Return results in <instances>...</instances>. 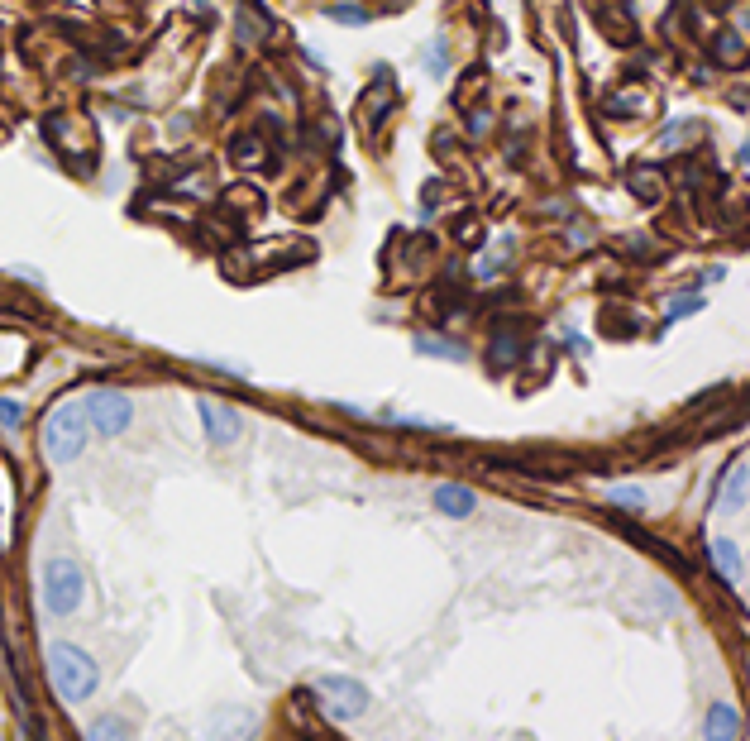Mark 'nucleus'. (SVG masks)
I'll return each instance as SVG.
<instances>
[{
    "label": "nucleus",
    "instance_id": "obj_14",
    "mask_svg": "<svg viewBox=\"0 0 750 741\" xmlns=\"http://www.w3.org/2000/svg\"><path fill=\"white\" fill-rule=\"evenodd\" d=\"M0 426H20V402L0 397Z\"/></svg>",
    "mask_w": 750,
    "mask_h": 741
},
{
    "label": "nucleus",
    "instance_id": "obj_6",
    "mask_svg": "<svg viewBox=\"0 0 750 741\" xmlns=\"http://www.w3.org/2000/svg\"><path fill=\"white\" fill-rule=\"evenodd\" d=\"M196 416H201V426H206V436H211V445H235L239 436V416L230 412V407H220V402H196Z\"/></svg>",
    "mask_w": 750,
    "mask_h": 741
},
{
    "label": "nucleus",
    "instance_id": "obj_9",
    "mask_svg": "<svg viewBox=\"0 0 750 741\" xmlns=\"http://www.w3.org/2000/svg\"><path fill=\"white\" fill-rule=\"evenodd\" d=\"M722 502H727V507H741V502H746V464H731V469H727Z\"/></svg>",
    "mask_w": 750,
    "mask_h": 741
},
{
    "label": "nucleus",
    "instance_id": "obj_5",
    "mask_svg": "<svg viewBox=\"0 0 750 741\" xmlns=\"http://www.w3.org/2000/svg\"><path fill=\"white\" fill-rule=\"evenodd\" d=\"M82 407H86V421H91L101 436H120V431H129V421H134V407H129L125 393H91Z\"/></svg>",
    "mask_w": 750,
    "mask_h": 741
},
{
    "label": "nucleus",
    "instance_id": "obj_10",
    "mask_svg": "<svg viewBox=\"0 0 750 741\" xmlns=\"http://www.w3.org/2000/svg\"><path fill=\"white\" fill-rule=\"evenodd\" d=\"M708 732H717V737H731V732H741V718H736L731 708H712Z\"/></svg>",
    "mask_w": 750,
    "mask_h": 741
},
{
    "label": "nucleus",
    "instance_id": "obj_7",
    "mask_svg": "<svg viewBox=\"0 0 750 741\" xmlns=\"http://www.w3.org/2000/svg\"><path fill=\"white\" fill-rule=\"evenodd\" d=\"M478 498H473L469 488H459V483H440L435 488V512H445V517H469Z\"/></svg>",
    "mask_w": 750,
    "mask_h": 741
},
{
    "label": "nucleus",
    "instance_id": "obj_8",
    "mask_svg": "<svg viewBox=\"0 0 750 741\" xmlns=\"http://www.w3.org/2000/svg\"><path fill=\"white\" fill-rule=\"evenodd\" d=\"M712 560H717V569L727 574V579H741V550L731 541H717L712 545Z\"/></svg>",
    "mask_w": 750,
    "mask_h": 741
},
{
    "label": "nucleus",
    "instance_id": "obj_4",
    "mask_svg": "<svg viewBox=\"0 0 750 741\" xmlns=\"http://www.w3.org/2000/svg\"><path fill=\"white\" fill-rule=\"evenodd\" d=\"M316 694L325 698V713L330 718H359L368 708V689L359 679H344V675H321L316 679Z\"/></svg>",
    "mask_w": 750,
    "mask_h": 741
},
{
    "label": "nucleus",
    "instance_id": "obj_1",
    "mask_svg": "<svg viewBox=\"0 0 750 741\" xmlns=\"http://www.w3.org/2000/svg\"><path fill=\"white\" fill-rule=\"evenodd\" d=\"M48 675L58 684V694L67 703H86V698L96 694V684H101V670H96V660L77 646H53L48 651Z\"/></svg>",
    "mask_w": 750,
    "mask_h": 741
},
{
    "label": "nucleus",
    "instance_id": "obj_11",
    "mask_svg": "<svg viewBox=\"0 0 750 741\" xmlns=\"http://www.w3.org/2000/svg\"><path fill=\"white\" fill-rule=\"evenodd\" d=\"M612 502H617V507H631V512H641L645 493H641V488H626V483H617V488H612Z\"/></svg>",
    "mask_w": 750,
    "mask_h": 741
},
{
    "label": "nucleus",
    "instance_id": "obj_13",
    "mask_svg": "<svg viewBox=\"0 0 750 741\" xmlns=\"http://www.w3.org/2000/svg\"><path fill=\"white\" fill-rule=\"evenodd\" d=\"M101 737H125V722H115V718L96 722V727H91V741H101Z\"/></svg>",
    "mask_w": 750,
    "mask_h": 741
},
{
    "label": "nucleus",
    "instance_id": "obj_2",
    "mask_svg": "<svg viewBox=\"0 0 750 741\" xmlns=\"http://www.w3.org/2000/svg\"><path fill=\"white\" fill-rule=\"evenodd\" d=\"M86 445V407L82 402H63L43 416V455L53 464H67L77 459Z\"/></svg>",
    "mask_w": 750,
    "mask_h": 741
},
{
    "label": "nucleus",
    "instance_id": "obj_12",
    "mask_svg": "<svg viewBox=\"0 0 750 741\" xmlns=\"http://www.w3.org/2000/svg\"><path fill=\"white\" fill-rule=\"evenodd\" d=\"M445 67H450V58H445V44L426 48V72H435V77H440V72H445Z\"/></svg>",
    "mask_w": 750,
    "mask_h": 741
},
{
    "label": "nucleus",
    "instance_id": "obj_3",
    "mask_svg": "<svg viewBox=\"0 0 750 741\" xmlns=\"http://www.w3.org/2000/svg\"><path fill=\"white\" fill-rule=\"evenodd\" d=\"M82 593H86V579L77 560H48L43 565V608L53 617H67V612L82 608Z\"/></svg>",
    "mask_w": 750,
    "mask_h": 741
}]
</instances>
